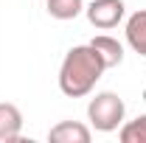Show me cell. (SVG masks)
Wrapping results in <instances>:
<instances>
[{
  "instance_id": "3957f363",
  "label": "cell",
  "mask_w": 146,
  "mask_h": 143,
  "mask_svg": "<svg viewBox=\"0 0 146 143\" xmlns=\"http://www.w3.org/2000/svg\"><path fill=\"white\" fill-rule=\"evenodd\" d=\"M87 20L96 28H115L124 20V0H93L87 6Z\"/></svg>"
},
{
  "instance_id": "7a4b0ae2",
  "label": "cell",
  "mask_w": 146,
  "mask_h": 143,
  "mask_svg": "<svg viewBox=\"0 0 146 143\" xmlns=\"http://www.w3.org/2000/svg\"><path fill=\"white\" fill-rule=\"evenodd\" d=\"M124 112H127L124 98L118 93H110V90L98 93L87 104V118H90V126L96 132H115L124 121Z\"/></svg>"
},
{
  "instance_id": "6da1fadb",
  "label": "cell",
  "mask_w": 146,
  "mask_h": 143,
  "mask_svg": "<svg viewBox=\"0 0 146 143\" xmlns=\"http://www.w3.org/2000/svg\"><path fill=\"white\" fill-rule=\"evenodd\" d=\"M104 70H107V65H104V59L98 56V51L93 48L90 42L87 45H76L62 59L59 90L65 95H70V98H82V95H87L96 87V81L101 79Z\"/></svg>"
},
{
  "instance_id": "5b68a950",
  "label": "cell",
  "mask_w": 146,
  "mask_h": 143,
  "mask_svg": "<svg viewBox=\"0 0 146 143\" xmlns=\"http://www.w3.org/2000/svg\"><path fill=\"white\" fill-rule=\"evenodd\" d=\"M51 143H90V129L79 121H62L48 132Z\"/></svg>"
},
{
  "instance_id": "9c48e42d",
  "label": "cell",
  "mask_w": 146,
  "mask_h": 143,
  "mask_svg": "<svg viewBox=\"0 0 146 143\" xmlns=\"http://www.w3.org/2000/svg\"><path fill=\"white\" fill-rule=\"evenodd\" d=\"M118 138H121V143H146V115H138L135 121L124 124Z\"/></svg>"
},
{
  "instance_id": "52a82bcc",
  "label": "cell",
  "mask_w": 146,
  "mask_h": 143,
  "mask_svg": "<svg viewBox=\"0 0 146 143\" xmlns=\"http://www.w3.org/2000/svg\"><path fill=\"white\" fill-rule=\"evenodd\" d=\"M127 42L135 54L146 56V9H138L127 20Z\"/></svg>"
},
{
  "instance_id": "ba28073f",
  "label": "cell",
  "mask_w": 146,
  "mask_h": 143,
  "mask_svg": "<svg viewBox=\"0 0 146 143\" xmlns=\"http://www.w3.org/2000/svg\"><path fill=\"white\" fill-rule=\"evenodd\" d=\"M48 14L54 20H73L82 14L84 9V0H48Z\"/></svg>"
},
{
  "instance_id": "8992f818",
  "label": "cell",
  "mask_w": 146,
  "mask_h": 143,
  "mask_svg": "<svg viewBox=\"0 0 146 143\" xmlns=\"http://www.w3.org/2000/svg\"><path fill=\"white\" fill-rule=\"evenodd\" d=\"M90 45L98 51V56L104 59V65H107V68H118V65L124 62V45H121L115 36L98 34V36H93V39H90Z\"/></svg>"
},
{
  "instance_id": "277c9868",
  "label": "cell",
  "mask_w": 146,
  "mask_h": 143,
  "mask_svg": "<svg viewBox=\"0 0 146 143\" xmlns=\"http://www.w3.org/2000/svg\"><path fill=\"white\" fill-rule=\"evenodd\" d=\"M23 129V112L9 101H0V143H17Z\"/></svg>"
}]
</instances>
